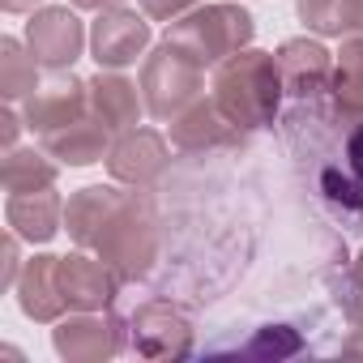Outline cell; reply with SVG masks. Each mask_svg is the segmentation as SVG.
<instances>
[{
	"label": "cell",
	"mask_w": 363,
	"mask_h": 363,
	"mask_svg": "<svg viewBox=\"0 0 363 363\" xmlns=\"http://www.w3.org/2000/svg\"><path fill=\"white\" fill-rule=\"evenodd\" d=\"M65 227L82 248L103 257L116 269V278H124V282H137L158 252L150 214L137 206V197H128L120 189H103V184L82 189L65 206Z\"/></svg>",
	"instance_id": "1"
},
{
	"label": "cell",
	"mask_w": 363,
	"mask_h": 363,
	"mask_svg": "<svg viewBox=\"0 0 363 363\" xmlns=\"http://www.w3.org/2000/svg\"><path fill=\"white\" fill-rule=\"evenodd\" d=\"M282 69L278 56L265 52H235L214 69V107L244 133L274 120L282 103Z\"/></svg>",
	"instance_id": "2"
},
{
	"label": "cell",
	"mask_w": 363,
	"mask_h": 363,
	"mask_svg": "<svg viewBox=\"0 0 363 363\" xmlns=\"http://www.w3.org/2000/svg\"><path fill=\"white\" fill-rule=\"evenodd\" d=\"M252 39V13L240 9V5H206V9H193L184 18H175L167 26V39L171 48H179L189 60H197L201 69L206 65H223L227 56L244 52Z\"/></svg>",
	"instance_id": "3"
},
{
	"label": "cell",
	"mask_w": 363,
	"mask_h": 363,
	"mask_svg": "<svg viewBox=\"0 0 363 363\" xmlns=\"http://www.w3.org/2000/svg\"><path fill=\"white\" fill-rule=\"evenodd\" d=\"M141 90H145V111L154 120H175L184 107H193L206 90V69L189 60L179 48L162 43L158 52L145 56L141 69Z\"/></svg>",
	"instance_id": "4"
},
{
	"label": "cell",
	"mask_w": 363,
	"mask_h": 363,
	"mask_svg": "<svg viewBox=\"0 0 363 363\" xmlns=\"http://www.w3.org/2000/svg\"><path fill=\"white\" fill-rule=\"evenodd\" d=\"M150 48V22L137 9H99V22L90 26V52L99 69H128Z\"/></svg>",
	"instance_id": "5"
},
{
	"label": "cell",
	"mask_w": 363,
	"mask_h": 363,
	"mask_svg": "<svg viewBox=\"0 0 363 363\" xmlns=\"http://www.w3.org/2000/svg\"><path fill=\"white\" fill-rule=\"evenodd\" d=\"M26 43H30V56L43 65V69H69L77 56H82V43H86V26L82 18L65 5H52V9H39L30 13L26 22Z\"/></svg>",
	"instance_id": "6"
},
{
	"label": "cell",
	"mask_w": 363,
	"mask_h": 363,
	"mask_svg": "<svg viewBox=\"0 0 363 363\" xmlns=\"http://www.w3.org/2000/svg\"><path fill=\"white\" fill-rule=\"evenodd\" d=\"M116 269L99 257H86V252H73V257H60V291H65V303L69 312H103L111 299H116Z\"/></svg>",
	"instance_id": "7"
},
{
	"label": "cell",
	"mask_w": 363,
	"mask_h": 363,
	"mask_svg": "<svg viewBox=\"0 0 363 363\" xmlns=\"http://www.w3.org/2000/svg\"><path fill=\"white\" fill-rule=\"evenodd\" d=\"M52 342H56L60 359L99 363V359H111L120 350V325L111 316H103V312H77V316H69V320L56 325Z\"/></svg>",
	"instance_id": "8"
},
{
	"label": "cell",
	"mask_w": 363,
	"mask_h": 363,
	"mask_svg": "<svg viewBox=\"0 0 363 363\" xmlns=\"http://www.w3.org/2000/svg\"><path fill=\"white\" fill-rule=\"evenodd\" d=\"M133 346H137V354H150V359L189 354L193 329H189V320L179 316L171 303L154 299V303H145V308L133 312Z\"/></svg>",
	"instance_id": "9"
},
{
	"label": "cell",
	"mask_w": 363,
	"mask_h": 363,
	"mask_svg": "<svg viewBox=\"0 0 363 363\" xmlns=\"http://www.w3.org/2000/svg\"><path fill=\"white\" fill-rule=\"evenodd\" d=\"M167 141L154 133V128H128L116 145H111V154H107V167H111V175L120 179V184H150V179H158L162 175V167H167Z\"/></svg>",
	"instance_id": "10"
},
{
	"label": "cell",
	"mask_w": 363,
	"mask_h": 363,
	"mask_svg": "<svg viewBox=\"0 0 363 363\" xmlns=\"http://www.w3.org/2000/svg\"><path fill=\"white\" fill-rule=\"evenodd\" d=\"M86 111H90V82H77V77H60L52 86H39L26 99V124L39 137L60 128V124H73Z\"/></svg>",
	"instance_id": "11"
},
{
	"label": "cell",
	"mask_w": 363,
	"mask_h": 363,
	"mask_svg": "<svg viewBox=\"0 0 363 363\" xmlns=\"http://www.w3.org/2000/svg\"><path fill=\"white\" fill-rule=\"evenodd\" d=\"M18 303L30 320H60L69 312L65 291H60V257H30L18 274Z\"/></svg>",
	"instance_id": "12"
},
{
	"label": "cell",
	"mask_w": 363,
	"mask_h": 363,
	"mask_svg": "<svg viewBox=\"0 0 363 363\" xmlns=\"http://www.w3.org/2000/svg\"><path fill=\"white\" fill-rule=\"evenodd\" d=\"M43 150L52 158L69 162V167H90V162H99V158L111 154V128L94 111H86L73 124H60V128L43 133Z\"/></svg>",
	"instance_id": "13"
},
{
	"label": "cell",
	"mask_w": 363,
	"mask_h": 363,
	"mask_svg": "<svg viewBox=\"0 0 363 363\" xmlns=\"http://www.w3.org/2000/svg\"><path fill=\"white\" fill-rule=\"evenodd\" d=\"M5 218H9V231L18 240H30V244H48L60 223H65V201L56 189H35V193H9L5 201Z\"/></svg>",
	"instance_id": "14"
},
{
	"label": "cell",
	"mask_w": 363,
	"mask_h": 363,
	"mask_svg": "<svg viewBox=\"0 0 363 363\" xmlns=\"http://www.w3.org/2000/svg\"><path fill=\"white\" fill-rule=\"evenodd\" d=\"M171 141L179 150H206V145H235L240 141V128L214 107V99H197L193 107H184L175 120H171Z\"/></svg>",
	"instance_id": "15"
},
{
	"label": "cell",
	"mask_w": 363,
	"mask_h": 363,
	"mask_svg": "<svg viewBox=\"0 0 363 363\" xmlns=\"http://www.w3.org/2000/svg\"><path fill=\"white\" fill-rule=\"evenodd\" d=\"M278 69H282V86L299 99L325 90L329 82V52L312 39H291L278 48Z\"/></svg>",
	"instance_id": "16"
},
{
	"label": "cell",
	"mask_w": 363,
	"mask_h": 363,
	"mask_svg": "<svg viewBox=\"0 0 363 363\" xmlns=\"http://www.w3.org/2000/svg\"><path fill=\"white\" fill-rule=\"evenodd\" d=\"M90 111L111 128V133H128L137 128V116H141V99H137V86L120 73H99L90 82Z\"/></svg>",
	"instance_id": "17"
},
{
	"label": "cell",
	"mask_w": 363,
	"mask_h": 363,
	"mask_svg": "<svg viewBox=\"0 0 363 363\" xmlns=\"http://www.w3.org/2000/svg\"><path fill=\"white\" fill-rule=\"evenodd\" d=\"M333 99L346 120H363V39L342 43L337 69H333Z\"/></svg>",
	"instance_id": "18"
},
{
	"label": "cell",
	"mask_w": 363,
	"mask_h": 363,
	"mask_svg": "<svg viewBox=\"0 0 363 363\" xmlns=\"http://www.w3.org/2000/svg\"><path fill=\"white\" fill-rule=\"evenodd\" d=\"M35 90H39V60L26 56L18 39H5L0 43V94L13 103V99H30Z\"/></svg>",
	"instance_id": "19"
},
{
	"label": "cell",
	"mask_w": 363,
	"mask_h": 363,
	"mask_svg": "<svg viewBox=\"0 0 363 363\" xmlns=\"http://www.w3.org/2000/svg\"><path fill=\"white\" fill-rule=\"evenodd\" d=\"M5 193H35V189H52L56 184V162H48L35 150H9L5 158Z\"/></svg>",
	"instance_id": "20"
},
{
	"label": "cell",
	"mask_w": 363,
	"mask_h": 363,
	"mask_svg": "<svg viewBox=\"0 0 363 363\" xmlns=\"http://www.w3.org/2000/svg\"><path fill=\"white\" fill-rule=\"evenodd\" d=\"M299 22L316 35H350L354 0H299Z\"/></svg>",
	"instance_id": "21"
},
{
	"label": "cell",
	"mask_w": 363,
	"mask_h": 363,
	"mask_svg": "<svg viewBox=\"0 0 363 363\" xmlns=\"http://www.w3.org/2000/svg\"><path fill=\"white\" fill-rule=\"evenodd\" d=\"M346 158H350V171L354 175H325V189H329V197L333 201H346V206H363V120L354 124V133H350V141H346Z\"/></svg>",
	"instance_id": "22"
},
{
	"label": "cell",
	"mask_w": 363,
	"mask_h": 363,
	"mask_svg": "<svg viewBox=\"0 0 363 363\" xmlns=\"http://www.w3.org/2000/svg\"><path fill=\"white\" fill-rule=\"evenodd\" d=\"M193 5H201V0H141L145 18H154V22H175V18H184Z\"/></svg>",
	"instance_id": "23"
},
{
	"label": "cell",
	"mask_w": 363,
	"mask_h": 363,
	"mask_svg": "<svg viewBox=\"0 0 363 363\" xmlns=\"http://www.w3.org/2000/svg\"><path fill=\"white\" fill-rule=\"evenodd\" d=\"M73 9H116V5H124V0H69Z\"/></svg>",
	"instance_id": "24"
},
{
	"label": "cell",
	"mask_w": 363,
	"mask_h": 363,
	"mask_svg": "<svg viewBox=\"0 0 363 363\" xmlns=\"http://www.w3.org/2000/svg\"><path fill=\"white\" fill-rule=\"evenodd\" d=\"M9 13H22V9H30V5H39V0H0Z\"/></svg>",
	"instance_id": "25"
},
{
	"label": "cell",
	"mask_w": 363,
	"mask_h": 363,
	"mask_svg": "<svg viewBox=\"0 0 363 363\" xmlns=\"http://www.w3.org/2000/svg\"><path fill=\"white\" fill-rule=\"evenodd\" d=\"M13 137H18V120H13V111H5V141L13 145Z\"/></svg>",
	"instance_id": "26"
},
{
	"label": "cell",
	"mask_w": 363,
	"mask_h": 363,
	"mask_svg": "<svg viewBox=\"0 0 363 363\" xmlns=\"http://www.w3.org/2000/svg\"><path fill=\"white\" fill-rule=\"evenodd\" d=\"M354 30H363V0H354Z\"/></svg>",
	"instance_id": "27"
}]
</instances>
